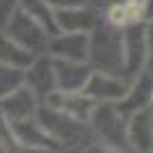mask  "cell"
Segmentation results:
<instances>
[{
  "label": "cell",
  "mask_w": 153,
  "mask_h": 153,
  "mask_svg": "<svg viewBox=\"0 0 153 153\" xmlns=\"http://www.w3.org/2000/svg\"><path fill=\"white\" fill-rule=\"evenodd\" d=\"M25 85L39 98H48L57 89V73H55V57H34V62L25 71Z\"/></svg>",
  "instance_id": "11"
},
{
  "label": "cell",
  "mask_w": 153,
  "mask_h": 153,
  "mask_svg": "<svg viewBox=\"0 0 153 153\" xmlns=\"http://www.w3.org/2000/svg\"><path fill=\"white\" fill-rule=\"evenodd\" d=\"M25 69L21 66H12V64L0 62V101L9 96L14 89H19L21 85H25Z\"/></svg>",
  "instance_id": "18"
},
{
  "label": "cell",
  "mask_w": 153,
  "mask_h": 153,
  "mask_svg": "<svg viewBox=\"0 0 153 153\" xmlns=\"http://www.w3.org/2000/svg\"><path fill=\"white\" fill-rule=\"evenodd\" d=\"M149 108H151V112H153V101H151V105H149Z\"/></svg>",
  "instance_id": "24"
},
{
  "label": "cell",
  "mask_w": 153,
  "mask_h": 153,
  "mask_svg": "<svg viewBox=\"0 0 153 153\" xmlns=\"http://www.w3.org/2000/svg\"><path fill=\"white\" fill-rule=\"evenodd\" d=\"M123 55H126V78L133 80L146 69L149 59V25L144 21L123 27Z\"/></svg>",
  "instance_id": "5"
},
{
  "label": "cell",
  "mask_w": 153,
  "mask_h": 153,
  "mask_svg": "<svg viewBox=\"0 0 153 153\" xmlns=\"http://www.w3.org/2000/svg\"><path fill=\"white\" fill-rule=\"evenodd\" d=\"M12 130L14 137L19 142V146L23 149H59V142L53 137L37 117H27V119H19V121H12Z\"/></svg>",
  "instance_id": "7"
},
{
  "label": "cell",
  "mask_w": 153,
  "mask_h": 153,
  "mask_svg": "<svg viewBox=\"0 0 153 153\" xmlns=\"http://www.w3.org/2000/svg\"><path fill=\"white\" fill-rule=\"evenodd\" d=\"M146 71L153 73V23L149 25V59H146Z\"/></svg>",
  "instance_id": "23"
},
{
  "label": "cell",
  "mask_w": 153,
  "mask_h": 153,
  "mask_svg": "<svg viewBox=\"0 0 153 153\" xmlns=\"http://www.w3.org/2000/svg\"><path fill=\"white\" fill-rule=\"evenodd\" d=\"M123 27L112 23L96 25L89 34V62L98 71L126 78V55H123Z\"/></svg>",
  "instance_id": "1"
},
{
  "label": "cell",
  "mask_w": 153,
  "mask_h": 153,
  "mask_svg": "<svg viewBox=\"0 0 153 153\" xmlns=\"http://www.w3.org/2000/svg\"><path fill=\"white\" fill-rule=\"evenodd\" d=\"M91 128L96 133V140L103 144V149L110 151H133L128 140V117L121 114L114 101H105L96 105L91 114Z\"/></svg>",
  "instance_id": "3"
},
{
  "label": "cell",
  "mask_w": 153,
  "mask_h": 153,
  "mask_svg": "<svg viewBox=\"0 0 153 153\" xmlns=\"http://www.w3.org/2000/svg\"><path fill=\"white\" fill-rule=\"evenodd\" d=\"M128 140L133 151H153V112L144 108L128 117Z\"/></svg>",
  "instance_id": "14"
},
{
  "label": "cell",
  "mask_w": 153,
  "mask_h": 153,
  "mask_svg": "<svg viewBox=\"0 0 153 153\" xmlns=\"http://www.w3.org/2000/svg\"><path fill=\"white\" fill-rule=\"evenodd\" d=\"M151 101H153V73L144 69L130 80V87L121 101H117V108L121 110V114L130 117L140 110L149 108Z\"/></svg>",
  "instance_id": "8"
},
{
  "label": "cell",
  "mask_w": 153,
  "mask_h": 153,
  "mask_svg": "<svg viewBox=\"0 0 153 153\" xmlns=\"http://www.w3.org/2000/svg\"><path fill=\"white\" fill-rule=\"evenodd\" d=\"M46 105L62 110V112L76 117L80 121H91V114L96 110V101L89 94H85V91H62V89L53 91L46 98Z\"/></svg>",
  "instance_id": "10"
},
{
  "label": "cell",
  "mask_w": 153,
  "mask_h": 153,
  "mask_svg": "<svg viewBox=\"0 0 153 153\" xmlns=\"http://www.w3.org/2000/svg\"><path fill=\"white\" fill-rule=\"evenodd\" d=\"M34 57H37V53L27 51L25 46H21L7 30L0 27V62L2 64H12V66L27 69L34 62Z\"/></svg>",
  "instance_id": "16"
},
{
  "label": "cell",
  "mask_w": 153,
  "mask_h": 153,
  "mask_svg": "<svg viewBox=\"0 0 153 153\" xmlns=\"http://www.w3.org/2000/svg\"><path fill=\"white\" fill-rule=\"evenodd\" d=\"M14 12H16L14 9V0H0V27H5L9 23Z\"/></svg>",
  "instance_id": "20"
},
{
  "label": "cell",
  "mask_w": 153,
  "mask_h": 153,
  "mask_svg": "<svg viewBox=\"0 0 153 153\" xmlns=\"http://www.w3.org/2000/svg\"><path fill=\"white\" fill-rule=\"evenodd\" d=\"M128 87H130V80L123 76H114V73H105V71H94L85 85V94H89L94 101H121L126 96Z\"/></svg>",
  "instance_id": "6"
},
{
  "label": "cell",
  "mask_w": 153,
  "mask_h": 153,
  "mask_svg": "<svg viewBox=\"0 0 153 153\" xmlns=\"http://www.w3.org/2000/svg\"><path fill=\"white\" fill-rule=\"evenodd\" d=\"M5 30L9 32L21 46H25L27 51H32V53L48 51V41H51L48 30H46L34 16L23 12L21 7L12 14V19H9V23L5 25Z\"/></svg>",
  "instance_id": "4"
},
{
  "label": "cell",
  "mask_w": 153,
  "mask_h": 153,
  "mask_svg": "<svg viewBox=\"0 0 153 153\" xmlns=\"http://www.w3.org/2000/svg\"><path fill=\"white\" fill-rule=\"evenodd\" d=\"M37 119L41 121V126L59 142V146H76V149H87L89 144L96 142L94 128L87 126L89 121H80L76 117L66 114L57 108H39Z\"/></svg>",
  "instance_id": "2"
},
{
  "label": "cell",
  "mask_w": 153,
  "mask_h": 153,
  "mask_svg": "<svg viewBox=\"0 0 153 153\" xmlns=\"http://www.w3.org/2000/svg\"><path fill=\"white\" fill-rule=\"evenodd\" d=\"M48 53L53 57L87 62L89 59V34L87 32H59L51 37Z\"/></svg>",
  "instance_id": "9"
},
{
  "label": "cell",
  "mask_w": 153,
  "mask_h": 153,
  "mask_svg": "<svg viewBox=\"0 0 153 153\" xmlns=\"http://www.w3.org/2000/svg\"><path fill=\"white\" fill-rule=\"evenodd\" d=\"M57 16V27L59 32H91L98 21H96V14L91 9L85 7H69V9H57L55 12Z\"/></svg>",
  "instance_id": "15"
},
{
  "label": "cell",
  "mask_w": 153,
  "mask_h": 153,
  "mask_svg": "<svg viewBox=\"0 0 153 153\" xmlns=\"http://www.w3.org/2000/svg\"><path fill=\"white\" fill-rule=\"evenodd\" d=\"M55 73H57V89H62V91H82L94 71H91V66L87 62L55 57Z\"/></svg>",
  "instance_id": "12"
},
{
  "label": "cell",
  "mask_w": 153,
  "mask_h": 153,
  "mask_svg": "<svg viewBox=\"0 0 153 153\" xmlns=\"http://www.w3.org/2000/svg\"><path fill=\"white\" fill-rule=\"evenodd\" d=\"M19 7L23 9V12H27L30 16H34V19H37L39 23L48 30V34H51V37L59 34L57 16H55L53 5L48 2V0H19Z\"/></svg>",
  "instance_id": "17"
},
{
  "label": "cell",
  "mask_w": 153,
  "mask_h": 153,
  "mask_svg": "<svg viewBox=\"0 0 153 153\" xmlns=\"http://www.w3.org/2000/svg\"><path fill=\"white\" fill-rule=\"evenodd\" d=\"M37 98L39 96L27 85H21L19 89H14L9 96L0 101V108L9 121H19V119H27V117H37Z\"/></svg>",
  "instance_id": "13"
},
{
  "label": "cell",
  "mask_w": 153,
  "mask_h": 153,
  "mask_svg": "<svg viewBox=\"0 0 153 153\" xmlns=\"http://www.w3.org/2000/svg\"><path fill=\"white\" fill-rule=\"evenodd\" d=\"M142 21L146 25L153 23V0H142Z\"/></svg>",
  "instance_id": "22"
},
{
  "label": "cell",
  "mask_w": 153,
  "mask_h": 153,
  "mask_svg": "<svg viewBox=\"0 0 153 153\" xmlns=\"http://www.w3.org/2000/svg\"><path fill=\"white\" fill-rule=\"evenodd\" d=\"M53 9H69V7H85L87 0H48Z\"/></svg>",
  "instance_id": "21"
},
{
  "label": "cell",
  "mask_w": 153,
  "mask_h": 153,
  "mask_svg": "<svg viewBox=\"0 0 153 153\" xmlns=\"http://www.w3.org/2000/svg\"><path fill=\"white\" fill-rule=\"evenodd\" d=\"M16 146H19V142L14 137L12 121L7 119V114L0 108V149H16Z\"/></svg>",
  "instance_id": "19"
}]
</instances>
